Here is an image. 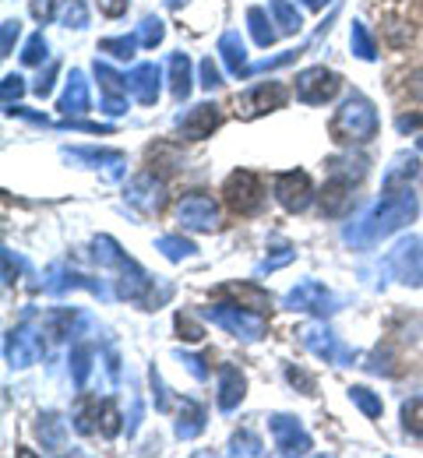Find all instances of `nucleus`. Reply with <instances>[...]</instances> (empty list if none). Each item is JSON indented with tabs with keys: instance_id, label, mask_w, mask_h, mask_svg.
Returning a JSON list of instances; mask_svg holds the SVG:
<instances>
[{
	"instance_id": "f257e3e1",
	"label": "nucleus",
	"mask_w": 423,
	"mask_h": 458,
	"mask_svg": "<svg viewBox=\"0 0 423 458\" xmlns=\"http://www.w3.org/2000/svg\"><path fill=\"white\" fill-rule=\"evenodd\" d=\"M413 216H417V194L410 191V183L399 187V191H385V198L363 216L360 223H353V226L346 229V243L370 247L381 236H388V233H395L399 226H406Z\"/></svg>"
},
{
	"instance_id": "f03ea898",
	"label": "nucleus",
	"mask_w": 423,
	"mask_h": 458,
	"mask_svg": "<svg viewBox=\"0 0 423 458\" xmlns=\"http://www.w3.org/2000/svg\"><path fill=\"white\" fill-rule=\"evenodd\" d=\"M377 134V114L363 96H350L343 110L332 116V138L339 145H363Z\"/></svg>"
},
{
	"instance_id": "7ed1b4c3",
	"label": "nucleus",
	"mask_w": 423,
	"mask_h": 458,
	"mask_svg": "<svg viewBox=\"0 0 423 458\" xmlns=\"http://www.w3.org/2000/svg\"><path fill=\"white\" fill-rule=\"evenodd\" d=\"M223 198H226V205H230L237 216H254V212L261 208V201H265V187H261V180L250 170H237L226 176Z\"/></svg>"
},
{
	"instance_id": "20e7f679",
	"label": "nucleus",
	"mask_w": 423,
	"mask_h": 458,
	"mask_svg": "<svg viewBox=\"0 0 423 458\" xmlns=\"http://www.w3.org/2000/svg\"><path fill=\"white\" fill-rule=\"evenodd\" d=\"M388 272L399 279V283H410V286H423V240L420 236H406L399 240L388 258H385Z\"/></svg>"
},
{
	"instance_id": "39448f33",
	"label": "nucleus",
	"mask_w": 423,
	"mask_h": 458,
	"mask_svg": "<svg viewBox=\"0 0 423 458\" xmlns=\"http://www.w3.org/2000/svg\"><path fill=\"white\" fill-rule=\"evenodd\" d=\"M343 89L339 74L335 71H325V67H307L303 74H297V99L307 106H321L328 99H335V92Z\"/></svg>"
},
{
	"instance_id": "423d86ee",
	"label": "nucleus",
	"mask_w": 423,
	"mask_h": 458,
	"mask_svg": "<svg viewBox=\"0 0 423 458\" xmlns=\"http://www.w3.org/2000/svg\"><path fill=\"white\" fill-rule=\"evenodd\" d=\"M205 314H208L219 328L233 332V335H241V339H261V335H265V321H261L258 314H250V310L233 307V303H216V307H208Z\"/></svg>"
},
{
	"instance_id": "0eeeda50",
	"label": "nucleus",
	"mask_w": 423,
	"mask_h": 458,
	"mask_svg": "<svg viewBox=\"0 0 423 458\" xmlns=\"http://www.w3.org/2000/svg\"><path fill=\"white\" fill-rule=\"evenodd\" d=\"M272 191H275L279 205H283V208H290V212H303V208L310 205V198H314L310 176H307L303 170L275 173V180H272Z\"/></svg>"
},
{
	"instance_id": "6e6552de",
	"label": "nucleus",
	"mask_w": 423,
	"mask_h": 458,
	"mask_svg": "<svg viewBox=\"0 0 423 458\" xmlns=\"http://www.w3.org/2000/svg\"><path fill=\"white\" fill-rule=\"evenodd\" d=\"M177 219L183 229H198V233H212L219 226V208L208 194H187L177 205Z\"/></svg>"
},
{
	"instance_id": "1a4fd4ad",
	"label": "nucleus",
	"mask_w": 423,
	"mask_h": 458,
	"mask_svg": "<svg viewBox=\"0 0 423 458\" xmlns=\"http://www.w3.org/2000/svg\"><path fill=\"white\" fill-rule=\"evenodd\" d=\"M286 103V89L279 81H265V85H254L250 92H243L237 99V116L250 120V116H261V114H272Z\"/></svg>"
},
{
	"instance_id": "9d476101",
	"label": "nucleus",
	"mask_w": 423,
	"mask_h": 458,
	"mask_svg": "<svg viewBox=\"0 0 423 458\" xmlns=\"http://www.w3.org/2000/svg\"><path fill=\"white\" fill-rule=\"evenodd\" d=\"M268 427H272V441H275V448L283 452V455H307L310 452V437L303 434V427L293 420V416H272L268 420Z\"/></svg>"
},
{
	"instance_id": "9b49d317",
	"label": "nucleus",
	"mask_w": 423,
	"mask_h": 458,
	"mask_svg": "<svg viewBox=\"0 0 423 458\" xmlns=\"http://www.w3.org/2000/svg\"><path fill=\"white\" fill-rule=\"evenodd\" d=\"M7 360L14 363V367H29V363H36L39 356H43V339L36 335V328L32 325H21V328H14L11 335H7Z\"/></svg>"
},
{
	"instance_id": "f8f14e48",
	"label": "nucleus",
	"mask_w": 423,
	"mask_h": 458,
	"mask_svg": "<svg viewBox=\"0 0 423 458\" xmlns=\"http://www.w3.org/2000/svg\"><path fill=\"white\" fill-rule=\"evenodd\" d=\"M286 303H290L293 310H314V314H332V310H335L332 293L321 286V283H314V279L300 283V286L286 296Z\"/></svg>"
},
{
	"instance_id": "ddd939ff",
	"label": "nucleus",
	"mask_w": 423,
	"mask_h": 458,
	"mask_svg": "<svg viewBox=\"0 0 423 458\" xmlns=\"http://www.w3.org/2000/svg\"><path fill=\"white\" fill-rule=\"evenodd\" d=\"M177 127H181L183 138H190V141H201V138H208V134L219 127V106H212V103H201V106L187 110V114L177 120Z\"/></svg>"
},
{
	"instance_id": "4468645a",
	"label": "nucleus",
	"mask_w": 423,
	"mask_h": 458,
	"mask_svg": "<svg viewBox=\"0 0 423 458\" xmlns=\"http://www.w3.org/2000/svg\"><path fill=\"white\" fill-rule=\"evenodd\" d=\"M159 67L156 64H138L131 74H127V92L141 103V106H152L159 99Z\"/></svg>"
},
{
	"instance_id": "2eb2a0df",
	"label": "nucleus",
	"mask_w": 423,
	"mask_h": 458,
	"mask_svg": "<svg viewBox=\"0 0 423 458\" xmlns=\"http://www.w3.org/2000/svg\"><path fill=\"white\" fill-rule=\"evenodd\" d=\"M127 201L138 205L141 212H156L163 205V183L152 176V173H141L138 180H131L127 187Z\"/></svg>"
},
{
	"instance_id": "dca6fc26",
	"label": "nucleus",
	"mask_w": 423,
	"mask_h": 458,
	"mask_svg": "<svg viewBox=\"0 0 423 458\" xmlns=\"http://www.w3.org/2000/svg\"><path fill=\"white\" fill-rule=\"evenodd\" d=\"M350 187H353V180H343V176H332L328 183H325V194H321V212L325 216H346L350 212V205H353V194H350Z\"/></svg>"
},
{
	"instance_id": "f3484780",
	"label": "nucleus",
	"mask_w": 423,
	"mask_h": 458,
	"mask_svg": "<svg viewBox=\"0 0 423 458\" xmlns=\"http://www.w3.org/2000/svg\"><path fill=\"white\" fill-rule=\"evenodd\" d=\"M300 339L310 352H317V356H321V360H328V363H346V360H350V352L335 343L328 332H321V328H303Z\"/></svg>"
},
{
	"instance_id": "a211bd4d",
	"label": "nucleus",
	"mask_w": 423,
	"mask_h": 458,
	"mask_svg": "<svg viewBox=\"0 0 423 458\" xmlns=\"http://www.w3.org/2000/svg\"><path fill=\"white\" fill-rule=\"evenodd\" d=\"M243 388H247V381H243V374L233 363L219 367V409H223V412H230V409L241 405Z\"/></svg>"
},
{
	"instance_id": "6ab92c4d",
	"label": "nucleus",
	"mask_w": 423,
	"mask_h": 458,
	"mask_svg": "<svg viewBox=\"0 0 423 458\" xmlns=\"http://www.w3.org/2000/svg\"><path fill=\"white\" fill-rule=\"evenodd\" d=\"M85 110H89V81L81 71H71L61 96V114H85Z\"/></svg>"
},
{
	"instance_id": "aec40b11",
	"label": "nucleus",
	"mask_w": 423,
	"mask_h": 458,
	"mask_svg": "<svg viewBox=\"0 0 423 458\" xmlns=\"http://www.w3.org/2000/svg\"><path fill=\"white\" fill-rule=\"evenodd\" d=\"M219 57H223L230 74H247V71H250V67H247V47H243L241 32H226V36L219 39Z\"/></svg>"
},
{
	"instance_id": "412c9836",
	"label": "nucleus",
	"mask_w": 423,
	"mask_h": 458,
	"mask_svg": "<svg viewBox=\"0 0 423 458\" xmlns=\"http://www.w3.org/2000/svg\"><path fill=\"white\" fill-rule=\"evenodd\" d=\"M417 170H420V159L417 156H395L392 166L385 170V191H399V183L402 180L410 183V176H417Z\"/></svg>"
},
{
	"instance_id": "4be33fe9",
	"label": "nucleus",
	"mask_w": 423,
	"mask_h": 458,
	"mask_svg": "<svg viewBox=\"0 0 423 458\" xmlns=\"http://www.w3.org/2000/svg\"><path fill=\"white\" fill-rule=\"evenodd\" d=\"M36 430H39V441H43V448H47V452H61L63 448V420L61 416H54V412L39 416Z\"/></svg>"
},
{
	"instance_id": "5701e85b",
	"label": "nucleus",
	"mask_w": 423,
	"mask_h": 458,
	"mask_svg": "<svg viewBox=\"0 0 423 458\" xmlns=\"http://www.w3.org/2000/svg\"><path fill=\"white\" fill-rule=\"evenodd\" d=\"M170 89H173L177 99L190 96V60H187V54H173L170 57Z\"/></svg>"
},
{
	"instance_id": "b1692460",
	"label": "nucleus",
	"mask_w": 423,
	"mask_h": 458,
	"mask_svg": "<svg viewBox=\"0 0 423 458\" xmlns=\"http://www.w3.org/2000/svg\"><path fill=\"white\" fill-rule=\"evenodd\" d=\"M201 430H205V409H201L194 399H183V412H181V423H177V434L187 441V437H198Z\"/></svg>"
},
{
	"instance_id": "393cba45",
	"label": "nucleus",
	"mask_w": 423,
	"mask_h": 458,
	"mask_svg": "<svg viewBox=\"0 0 423 458\" xmlns=\"http://www.w3.org/2000/svg\"><path fill=\"white\" fill-rule=\"evenodd\" d=\"M247 21H250V36H254L258 47H272V43H275V29H272L265 7H250V11H247Z\"/></svg>"
},
{
	"instance_id": "a878e982",
	"label": "nucleus",
	"mask_w": 423,
	"mask_h": 458,
	"mask_svg": "<svg viewBox=\"0 0 423 458\" xmlns=\"http://www.w3.org/2000/svg\"><path fill=\"white\" fill-rule=\"evenodd\" d=\"M268 11H272V18L279 21V29H283V32H300V25H303L300 11H297L290 0H272V7H268Z\"/></svg>"
},
{
	"instance_id": "bb28decb",
	"label": "nucleus",
	"mask_w": 423,
	"mask_h": 458,
	"mask_svg": "<svg viewBox=\"0 0 423 458\" xmlns=\"http://www.w3.org/2000/svg\"><path fill=\"white\" fill-rule=\"evenodd\" d=\"M402 427L413 437H423V395H413V399L402 402Z\"/></svg>"
},
{
	"instance_id": "cd10ccee",
	"label": "nucleus",
	"mask_w": 423,
	"mask_h": 458,
	"mask_svg": "<svg viewBox=\"0 0 423 458\" xmlns=\"http://www.w3.org/2000/svg\"><path fill=\"white\" fill-rule=\"evenodd\" d=\"M138 47H141L138 32H134V36H121V39H103V43H99V50H103V54H114L117 60H131Z\"/></svg>"
},
{
	"instance_id": "c85d7f7f",
	"label": "nucleus",
	"mask_w": 423,
	"mask_h": 458,
	"mask_svg": "<svg viewBox=\"0 0 423 458\" xmlns=\"http://www.w3.org/2000/svg\"><path fill=\"white\" fill-rule=\"evenodd\" d=\"M170 261H183V258H190L198 247L190 243V240H183V236H159V243H156Z\"/></svg>"
},
{
	"instance_id": "c756f323",
	"label": "nucleus",
	"mask_w": 423,
	"mask_h": 458,
	"mask_svg": "<svg viewBox=\"0 0 423 458\" xmlns=\"http://www.w3.org/2000/svg\"><path fill=\"white\" fill-rule=\"evenodd\" d=\"M71 367H74V385L81 388L89 381V370H92V345H74L71 349Z\"/></svg>"
},
{
	"instance_id": "7c9ffc66",
	"label": "nucleus",
	"mask_w": 423,
	"mask_h": 458,
	"mask_svg": "<svg viewBox=\"0 0 423 458\" xmlns=\"http://www.w3.org/2000/svg\"><path fill=\"white\" fill-rule=\"evenodd\" d=\"M96 78H99V85H103L106 96H127V78H121L114 67L96 64Z\"/></svg>"
},
{
	"instance_id": "2f4dec72",
	"label": "nucleus",
	"mask_w": 423,
	"mask_h": 458,
	"mask_svg": "<svg viewBox=\"0 0 423 458\" xmlns=\"http://www.w3.org/2000/svg\"><path fill=\"white\" fill-rule=\"evenodd\" d=\"M57 18H61L63 25H74V29H85V25H89V11H85L81 0H63Z\"/></svg>"
},
{
	"instance_id": "473e14b6",
	"label": "nucleus",
	"mask_w": 423,
	"mask_h": 458,
	"mask_svg": "<svg viewBox=\"0 0 423 458\" xmlns=\"http://www.w3.org/2000/svg\"><path fill=\"white\" fill-rule=\"evenodd\" d=\"M350 43H353V54L360 60H374L377 57V50H374V39H370V32L363 29L360 21L353 25V32H350Z\"/></svg>"
},
{
	"instance_id": "72a5a7b5",
	"label": "nucleus",
	"mask_w": 423,
	"mask_h": 458,
	"mask_svg": "<svg viewBox=\"0 0 423 458\" xmlns=\"http://www.w3.org/2000/svg\"><path fill=\"white\" fill-rule=\"evenodd\" d=\"M163 21L159 18H145L141 25H138V39H141V47H159L163 43Z\"/></svg>"
},
{
	"instance_id": "f704fd0d",
	"label": "nucleus",
	"mask_w": 423,
	"mask_h": 458,
	"mask_svg": "<svg viewBox=\"0 0 423 458\" xmlns=\"http://www.w3.org/2000/svg\"><path fill=\"white\" fill-rule=\"evenodd\" d=\"M230 452H233V455H261V441H258V434L241 430V434L230 441Z\"/></svg>"
},
{
	"instance_id": "c9c22d12",
	"label": "nucleus",
	"mask_w": 423,
	"mask_h": 458,
	"mask_svg": "<svg viewBox=\"0 0 423 458\" xmlns=\"http://www.w3.org/2000/svg\"><path fill=\"white\" fill-rule=\"evenodd\" d=\"M21 60L32 67V64H43L47 60V39H43V32H36L29 43H25V50H21Z\"/></svg>"
},
{
	"instance_id": "e433bc0d",
	"label": "nucleus",
	"mask_w": 423,
	"mask_h": 458,
	"mask_svg": "<svg viewBox=\"0 0 423 458\" xmlns=\"http://www.w3.org/2000/svg\"><path fill=\"white\" fill-rule=\"evenodd\" d=\"M230 293H237L241 300L250 303V310H265L272 300H268V293H261L258 286H230Z\"/></svg>"
},
{
	"instance_id": "4c0bfd02",
	"label": "nucleus",
	"mask_w": 423,
	"mask_h": 458,
	"mask_svg": "<svg viewBox=\"0 0 423 458\" xmlns=\"http://www.w3.org/2000/svg\"><path fill=\"white\" fill-rule=\"evenodd\" d=\"M350 399L357 402L367 416H381V399H377V395H370L367 388H350Z\"/></svg>"
},
{
	"instance_id": "58836bf2",
	"label": "nucleus",
	"mask_w": 423,
	"mask_h": 458,
	"mask_svg": "<svg viewBox=\"0 0 423 458\" xmlns=\"http://www.w3.org/2000/svg\"><path fill=\"white\" fill-rule=\"evenodd\" d=\"M201 85H205L208 92H212L216 85H223V74H219V67L212 64V57H208V60H201Z\"/></svg>"
},
{
	"instance_id": "ea45409f",
	"label": "nucleus",
	"mask_w": 423,
	"mask_h": 458,
	"mask_svg": "<svg viewBox=\"0 0 423 458\" xmlns=\"http://www.w3.org/2000/svg\"><path fill=\"white\" fill-rule=\"evenodd\" d=\"M177 332H181V339H187V343H198V339H201V335H205V332H201V325H194V321H190V318H177Z\"/></svg>"
},
{
	"instance_id": "a19ab883",
	"label": "nucleus",
	"mask_w": 423,
	"mask_h": 458,
	"mask_svg": "<svg viewBox=\"0 0 423 458\" xmlns=\"http://www.w3.org/2000/svg\"><path fill=\"white\" fill-rule=\"evenodd\" d=\"M54 78H57V64H50L47 74H39V81L32 85V92H36V96H50V92H54Z\"/></svg>"
},
{
	"instance_id": "79ce46f5",
	"label": "nucleus",
	"mask_w": 423,
	"mask_h": 458,
	"mask_svg": "<svg viewBox=\"0 0 423 458\" xmlns=\"http://www.w3.org/2000/svg\"><path fill=\"white\" fill-rule=\"evenodd\" d=\"M21 92H25L21 78H18V74H7V78H4V106H11V99H18Z\"/></svg>"
},
{
	"instance_id": "37998d69",
	"label": "nucleus",
	"mask_w": 423,
	"mask_h": 458,
	"mask_svg": "<svg viewBox=\"0 0 423 458\" xmlns=\"http://www.w3.org/2000/svg\"><path fill=\"white\" fill-rule=\"evenodd\" d=\"M18 21H4V43H0V50H4V57L11 54V47H14V39H18Z\"/></svg>"
},
{
	"instance_id": "c03bdc74",
	"label": "nucleus",
	"mask_w": 423,
	"mask_h": 458,
	"mask_svg": "<svg viewBox=\"0 0 423 458\" xmlns=\"http://www.w3.org/2000/svg\"><path fill=\"white\" fill-rule=\"evenodd\" d=\"M423 123V114H402L399 116V120H395V127H399V131H402V134H406V131H417V127H420Z\"/></svg>"
},
{
	"instance_id": "a18cd8bd",
	"label": "nucleus",
	"mask_w": 423,
	"mask_h": 458,
	"mask_svg": "<svg viewBox=\"0 0 423 458\" xmlns=\"http://www.w3.org/2000/svg\"><path fill=\"white\" fill-rule=\"evenodd\" d=\"M183 363H187V370H190L198 381H201V377H208V370L201 367V360H198V356H183Z\"/></svg>"
},
{
	"instance_id": "49530a36",
	"label": "nucleus",
	"mask_w": 423,
	"mask_h": 458,
	"mask_svg": "<svg viewBox=\"0 0 423 458\" xmlns=\"http://www.w3.org/2000/svg\"><path fill=\"white\" fill-rule=\"evenodd\" d=\"M99 7H103V14L114 18V14H121L123 7H127V0H99Z\"/></svg>"
},
{
	"instance_id": "de8ad7c7",
	"label": "nucleus",
	"mask_w": 423,
	"mask_h": 458,
	"mask_svg": "<svg viewBox=\"0 0 423 458\" xmlns=\"http://www.w3.org/2000/svg\"><path fill=\"white\" fill-rule=\"evenodd\" d=\"M286 377H290L293 385H300V388H307V392H310V377H307L303 370H293V367H290V370H286Z\"/></svg>"
},
{
	"instance_id": "09e8293b",
	"label": "nucleus",
	"mask_w": 423,
	"mask_h": 458,
	"mask_svg": "<svg viewBox=\"0 0 423 458\" xmlns=\"http://www.w3.org/2000/svg\"><path fill=\"white\" fill-rule=\"evenodd\" d=\"M413 92H417V96L423 99V71L417 74V78H413Z\"/></svg>"
},
{
	"instance_id": "8fccbe9b",
	"label": "nucleus",
	"mask_w": 423,
	"mask_h": 458,
	"mask_svg": "<svg viewBox=\"0 0 423 458\" xmlns=\"http://www.w3.org/2000/svg\"><path fill=\"white\" fill-rule=\"evenodd\" d=\"M303 4H307V7H314V11H321V7L328 4V0H303Z\"/></svg>"
},
{
	"instance_id": "3c124183",
	"label": "nucleus",
	"mask_w": 423,
	"mask_h": 458,
	"mask_svg": "<svg viewBox=\"0 0 423 458\" xmlns=\"http://www.w3.org/2000/svg\"><path fill=\"white\" fill-rule=\"evenodd\" d=\"M417 148H420V152H423V138H420V141H417Z\"/></svg>"
}]
</instances>
